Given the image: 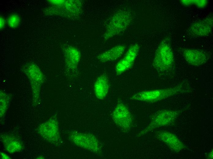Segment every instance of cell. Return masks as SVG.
Returning a JSON list of instances; mask_svg holds the SVG:
<instances>
[{
	"mask_svg": "<svg viewBox=\"0 0 213 159\" xmlns=\"http://www.w3.org/2000/svg\"><path fill=\"white\" fill-rule=\"evenodd\" d=\"M183 57L189 64L194 66H200L206 62L208 60L207 54L200 50L185 49L183 50Z\"/></svg>",
	"mask_w": 213,
	"mask_h": 159,
	"instance_id": "obj_10",
	"label": "cell"
},
{
	"mask_svg": "<svg viewBox=\"0 0 213 159\" xmlns=\"http://www.w3.org/2000/svg\"><path fill=\"white\" fill-rule=\"evenodd\" d=\"M212 19L207 18L194 23L190 28L191 33L195 35L204 36L209 34L211 30Z\"/></svg>",
	"mask_w": 213,
	"mask_h": 159,
	"instance_id": "obj_12",
	"label": "cell"
},
{
	"mask_svg": "<svg viewBox=\"0 0 213 159\" xmlns=\"http://www.w3.org/2000/svg\"><path fill=\"white\" fill-rule=\"evenodd\" d=\"M208 157L209 159H212L213 158V151L209 153L208 155Z\"/></svg>",
	"mask_w": 213,
	"mask_h": 159,
	"instance_id": "obj_22",
	"label": "cell"
},
{
	"mask_svg": "<svg viewBox=\"0 0 213 159\" xmlns=\"http://www.w3.org/2000/svg\"><path fill=\"white\" fill-rule=\"evenodd\" d=\"M39 132L48 142L54 143L58 142L60 139L58 121L54 117L42 124L39 127Z\"/></svg>",
	"mask_w": 213,
	"mask_h": 159,
	"instance_id": "obj_7",
	"label": "cell"
},
{
	"mask_svg": "<svg viewBox=\"0 0 213 159\" xmlns=\"http://www.w3.org/2000/svg\"><path fill=\"white\" fill-rule=\"evenodd\" d=\"M0 29L1 30L3 29L5 26L6 21L4 18L1 16H0Z\"/></svg>",
	"mask_w": 213,
	"mask_h": 159,
	"instance_id": "obj_20",
	"label": "cell"
},
{
	"mask_svg": "<svg viewBox=\"0 0 213 159\" xmlns=\"http://www.w3.org/2000/svg\"><path fill=\"white\" fill-rule=\"evenodd\" d=\"M172 49L166 41H162L155 52L153 65L158 72H163L170 70L174 63Z\"/></svg>",
	"mask_w": 213,
	"mask_h": 159,
	"instance_id": "obj_3",
	"label": "cell"
},
{
	"mask_svg": "<svg viewBox=\"0 0 213 159\" xmlns=\"http://www.w3.org/2000/svg\"><path fill=\"white\" fill-rule=\"evenodd\" d=\"M0 157L2 159H10V157L8 155L2 153H0Z\"/></svg>",
	"mask_w": 213,
	"mask_h": 159,
	"instance_id": "obj_21",
	"label": "cell"
},
{
	"mask_svg": "<svg viewBox=\"0 0 213 159\" xmlns=\"http://www.w3.org/2000/svg\"><path fill=\"white\" fill-rule=\"evenodd\" d=\"M130 14L126 11H119L112 17L108 24L104 38L108 39L125 30L131 21Z\"/></svg>",
	"mask_w": 213,
	"mask_h": 159,
	"instance_id": "obj_4",
	"label": "cell"
},
{
	"mask_svg": "<svg viewBox=\"0 0 213 159\" xmlns=\"http://www.w3.org/2000/svg\"><path fill=\"white\" fill-rule=\"evenodd\" d=\"M65 56L67 65L70 68H76L80 58V53L77 48L69 46L65 50Z\"/></svg>",
	"mask_w": 213,
	"mask_h": 159,
	"instance_id": "obj_14",
	"label": "cell"
},
{
	"mask_svg": "<svg viewBox=\"0 0 213 159\" xmlns=\"http://www.w3.org/2000/svg\"><path fill=\"white\" fill-rule=\"evenodd\" d=\"M109 89V83L106 75L103 74L99 76L94 85V90L96 97L100 100H103L106 96Z\"/></svg>",
	"mask_w": 213,
	"mask_h": 159,
	"instance_id": "obj_11",
	"label": "cell"
},
{
	"mask_svg": "<svg viewBox=\"0 0 213 159\" xmlns=\"http://www.w3.org/2000/svg\"><path fill=\"white\" fill-rule=\"evenodd\" d=\"M69 139L72 143L80 148L96 154L101 152L100 143L93 134L72 132L69 135Z\"/></svg>",
	"mask_w": 213,
	"mask_h": 159,
	"instance_id": "obj_5",
	"label": "cell"
},
{
	"mask_svg": "<svg viewBox=\"0 0 213 159\" xmlns=\"http://www.w3.org/2000/svg\"><path fill=\"white\" fill-rule=\"evenodd\" d=\"M139 46L137 44L131 45L124 57L117 63L115 67V72L120 75L129 69L133 65L137 56Z\"/></svg>",
	"mask_w": 213,
	"mask_h": 159,
	"instance_id": "obj_8",
	"label": "cell"
},
{
	"mask_svg": "<svg viewBox=\"0 0 213 159\" xmlns=\"http://www.w3.org/2000/svg\"><path fill=\"white\" fill-rule=\"evenodd\" d=\"M125 49L124 45H117L99 54L97 58L103 62L114 61L122 55Z\"/></svg>",
	"mask_w": 213,
	"mask_h": 159,
	"instance_id": "obj_13",
	"label": "cell"
},
{
	"mask_svg": "<svg viewBox=\"0 0 213 159\" xmlns=\"http://www.w3.org/2000/svg\"><path fill=\"white\" fill-rule=\"evenodd\" d=\"M20 22V16L17 14H13L9 16L7 20L8 26L12 28H15L19 25Z\"/></svg>",
	"mask_w": 213,
	"mask_h": 159,
	"instance_id": "obj_16",
	"label": "cell"
},
{
	"mask_svg": "<svg viewBox=\"0 0 213 159\" xmlns=\"http://www.w3.org/2000/svg\"><path fill=\"white\" fill-rule=\"evenodd\" d=\"M179 111L163 109L157 111L153 116L148 126L140 132L137 137H140L151 131L173 124L178 116Z\"/></svg>",
	"mask_w": 213,
	"mask_h": 159,
	"instance_id": "obj_2",
	"label": "cell"
},
{
	"mask_svg": "<svg viewBox=\"0 0 213 159\" xmlns=\"http://www.w3.org/2000/svg\"><path fill=\"white\" fill-rule=\"evenodd\" d=\"M112 118L122 131L128 132L133 126V118L127 106L122 102H118L112 113Z\"/></svg>",
	"mask_w": 213,
	"mask_h": 159,
	"instance_id": "obj_6",
	"label": "cell"
},
{
	"mask_svg": "<svg viewBox=\"0 0 213 159\" xmlns=\"http://www.w3.org/2000/svg\"><path fill=\"white\" fill-rule=\"evenodd\" d=\"M7 98H4L3 99H2V98L1 97V104H0V109H2L3 107H4V111L5 112L6 109V107H7Z\"/></svg>",
	"mask_w": 213,
	"mask_h": 159,
	"instance_id": "obj_18",
	"label": "cell"
},
{
	"mask_svg": "<svg viewBox=\"0 0 213 159\" xmlns=\"http://www.w3.org/2000/svg\"><path fill=\"white\" fill-rule=\"evenodd\" d=\"M156 136L173 151L179 152L186 148L185 145L179 138L169 131H160L156 133Z\"/></svg>",
	"mask_w": 213,
	"mask_h": 159,
	"instance_id": "obj_9",
	"label": "cell"
},
{
	"mask_svg": "<svg viewBox=\"0 0 213 159\" xmlns=\"http://www.w3.org/2000/svg\"><path fill=\"white\" fill-rule=\"evenodd\" d=\"M181 3L185 6L190 5L193 4V0H181Z\"/></svg>",
	"mask_w": 213,
	"mask_h": 159,
	"instance_id": "obj_19",
	"label": "cell"
},
{
	"mask_svg": "<svg viewBox=\"0 0 213 159\" xmlns=\"http://www.w3.org/2000/svg\"><path fill=\"white\" fill-rule=\"evenodd\" d=\"M182 85L166 88L142 91L133 95L130 99L147 102H154L166 99L181 92Z\"/></svg>",
	"mask_w": 213,
	"mask_h": 159,
	"instance_id": "obj_1",
	"label": "cell"
},
{
	"mask_svg": "<svg viewBox=\"0 0 213 159\" xmlns=\"http://www.w3.org/2000/svg\"><path fill=\"white\" fill-rule=\"evenodd\" d=\"M2 141L6 150L10 153L19 152L22 148L20 141L14 137L5 136L2 138Z\"/></svg>",
	"mask_w": 213,
	"mask_h": 159,
	"instance_id": "obj_15",
	"label": "cell"
},
{
	"mask_svg": "<svg viewBox=\"0 0 213 159\" xmlns=\"http://www.w3.org/2000/svg\"><path fill=\"white\" fill-rule=\"evenodd\" d=\"M193 4H195L199 8H203L207 4V0H193Z\"/></svg>",
	"mask_w": 213,
	"mask_h": 159,
	"instance_id": "obj_17",
	"label": "cell"
}]
</instances>
